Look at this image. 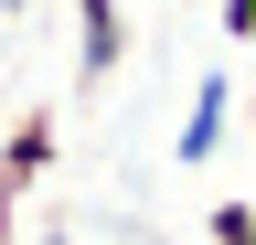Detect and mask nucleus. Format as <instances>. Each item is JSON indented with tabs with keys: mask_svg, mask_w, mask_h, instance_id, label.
Returning <instances> with one entry per match:
<instances>
[{
	"mask_svg": "<svg viewBox=\"0 0 256 245\" xmlns=\"http://www.w3.org/2000/svg\"><path fill=\"white\" fill-rule=\"evenodd\" d=\"M54 149H64V117H54V107H22V117H11V139H0V245H11L22 192L54 171Z\"/></svg>",
	"mask_w": 256,
	"mask_h": 245,
	"instance_id": "obj_1",
	"label": "nucleus"
},
{
	"mask_svg": "<svg viewBox=\"0 0 256 245\" xmlns=\"http://www.w3.org/2000/svg\"><path fill=\"white\" fill-rule=\"evenodd\" d=\"M224 128H235V75H192V107H182V128H171V171L224 160Z\"/></svg>",
	"mask_w": 256,
	"mask_h": 245,
	"instance_id": "obj_2",
	"label": "nucleus"
},
{
	"mask_svg": "<svg viewBox=\"0 0 256 245\" xmlns=\"http://www.w3.org/2000/svg\"><path fill=\"white\" fill-rule=\"evenodd\" d=\"M128 64V0H75V75L107 85Z\"/></svg>",
	"mask_w": 256,
	"mask_h": 245,
	"instance_id": "obj_3",
	"label": "nucleus"
},
{
	"mask_svg": "<svg viewBox=\"0 0 256 245\" xmlns=\"http://www.w3.org/2000/svg\"><path fill=\"white\" fill-rule=\"evenodd\" d=\"M203 235H214V245H256V203H246V192H224V203L203 213Z\"/></svg>",
	"mask_w": 256,
	"mask_h": 245,
	"instance_id": "obj_4",
	"label": "nucleus"
},
{
	"mask_svg": "<svg viewBox=\"0 0 256 245\" xmlns=\"http://www.w3.org/2000/svg\"><path fill=\"white\" fill-rule=\"evenodd\" d=\"M214 21H224V53H246V43H256V0H214Z\"/></svg>",
	"mask_w": 256,
	"mask_h": 245,
	"instance_id": "obj_5",
	"label": "nucleus"
},
{
	"mask_svg": "<svg viewBox=\"0 0 256 245\" xmlns=\"http://www.w3.org/2000/svg\"><path fill=\"white\" fill-rule=\"evenodd\" d=\"M0 21H22V0H0Z\"/></svg>",
	"mask_w": 256,
	"mask_h": 245,
	"instance_id": "obj_6",
	"label": "nucleus"
},
{
	"mask_svg": "<svg viewBox=\"0 0 256 245\" xmlns=\"http://www.w3.org/2000/svg\"><path fill=\"white\" fill-rule=\"evenodd\" d=\"M43 245H75V235H43Z\"/></svg>",
	"mask_w": 256,
	"mask_h": 245,
	"instance_id": "obj_7",
	"label": "nucleus"
},
{
	"mask_svg": "<svg viewBox=\"0 0 256 245\" xmlns=\"http://www.w3.org/2000/svg\"><path fill=\"white\" fill-rule=\"evenodd\" d=\"M171 11H182V0H171Z\"/></svg>",
	"mask_w": 256,
	"mask_h": 245,
	"instance_id": "obj_8",
	"label": "nucleus"
}]
</instances>
